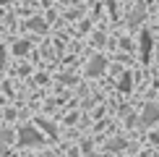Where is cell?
Returning <instances> with one entry per match:
<instances>
[{
    "mask_svg": "<svg viewBox=\"0 0 159 157\" xmlns=\"http://www.w3.org/2000/svg\"><path fill=\"white\" fill-rule=\"evenodd\" d=\"M18 141H21V147H37V144H42V134L34 126H24L18 131Z\"/></svg>",
    "mask_w": 159,
    "mask_h": 157,
    "instance_id": "obj_1",
    "label": "cell"
},
{
    "mask_svg": "<svg viewBox=\"0 0 159 157\" xmlns=\"http://www.w3.org/2000/svg\"><path fill=\"white\" fill-rule=\"evenodd\" d=\"M157 121H159V105L157 102H149L146 107H143V113H141V126L149 128V126H154Z\"/></svg>",
    "mask_w": 159,
    "mask_h": 157,
    "instance_id": "obj_2",
    "label": "cell"
},
{
    "mask_svg": "<svg viewBox=\"0 0 159 157\" xmlns=\"http://www.w3.org/2000/svg\"><path fill=\"white\" fill-rule=\"evenodd\" d=\"M151 45H154V39H151V34L143 29V31H141V60H143V63L151 58Z\"/></svg>",
    "mask_w": 159,
    "mask_h": 157,
    "instance_id": "obj_3",
    "label": "cell"
},
{
    "mask_svg": "<svg viewBox=\"0 0 159 157\" xmlns=\"http://www.w3.org/2000/svg\"><path fill=\"white\" fill-rule=\"evenodd\" d=\"M104 65H107V60H104L102 55H94L91 63H89V68H86V74H89V76H99L104 71Z\"/></svg>",
    "mask_w": 159,
    "mask_h": 157,
    "instance_id": "obj_4",
    "label": "cell"
},
{
    "mask_svg": "<svg viewBox=\"0 0 159 157\" xmlns=\"http://www.w3.org/2000/svg\"><path fill=\"white\" fill-rule=\"evenodd\" d=\"M143 13H146V8H141V5H138V11L130 13V24H138V21L143 18Z\"/></svg>",
    "mask_w": 159,
    "mask_h": 157,
    "instance_id": "obj_5",
    "label": "cell"
},
{
    "mask_svg": "<svg viewBox=\"0 0 159 157\" xmlns=\"http://www.w3.org/2000/svg\"><path fill=\"white\" fill-rule=\"evenodd\" d=\"M13 52H16V55H24V52H29V42H16V45H13Z\"/></svg>",
    "mask_w": 159,
    "mask_h": 157,
    "instance_id": "obj_6",
    "label": "cell"
},
{
    "mask_svg": "<svg viewBox=\"0 0 159 157\" xmlns=\"http://www.w3.org/2000/svg\"><path fill=\"white\" fill-rule=\"evenodd\" d=\"M29 29L42 31V29H44V21H42V18H31V21H29Z\"/></svg>",
    "mask_w": 159,
    "mask_h": 157,
    "instance_id": "obj_7",
    "label": "cell"
},
{
    "mask_svg": "<svg viewBox=\"0 0 159 157\" xmlns=\"http://www.w3.org/2000/svg\"><path fill=\"white\" fill-rule=\"evenodd\" d=\"M120 89H123V92H128V89H130V74H125V76L120 78Z\"/></svg>",
    "mask_w": 159,
    "mask_h": 157,
    "instance_id": "obj_8",
    "label": "cell"
},
{
    "mask_svg": "<svg viewBox=\"0 0 159 157\" xmlns=\"http://www.w3.org/2000/svg\"><path fill=\"white\" fill-rule=\"evenodd\" d=\"M0 141H3V144H8V141H11V131L0 128Z\"/></svg>",
    "mask_w": 159,
    "mask_h": 157,
    "instance_id": "obj_9",
    "label": "cell"
},
{
    "mask_svg": "<svg viewBox=\"0 0 159 157\" xmlns=\"http://www.w3.org/2000/svg\"><path fill=\"white\" fill-rule=\"evenodd\" d=\"M39 123H42V126H44V131H50V134H55V126H52L50 121H39Z\"/></svg>",
    "mask_w": 159,
    "mask_h": 157,
    "instance_id": "obj_10",
    "label": "cell"
},
{
    "mask_svg": "<svg viewBox=\"0 0 159 157\" xmlns=\"http://www.w3.org/2000/svg\"><path fill=\"white\" fill-rule=\"evenodd\" d=\"M3 65H5V50L0 47V68H3Z\"/></svg>",
    "mask_w": 159,
    "mask_h": 157,
    "instance_id": "obj_11",
    "label": "cell"
}]
</instances>
